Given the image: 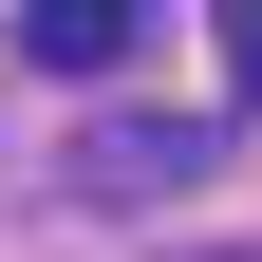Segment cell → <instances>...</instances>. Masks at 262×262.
I'll return each mask as SVG.
<instances>
[{"mask_svg": "<svg viewBox=\"0 0 262 262\" xmlns=\"http://www.w3.org/2000/svg\"><path fill=\"white\" fill-rule=\"evenodd\" d=\"M75 169L113 187V206H131V187H206V169H225V131H206V113H113Z\"/></svg>", "mask_w": 262, "mask_h": 262, "instance_id": "6da1fadb", "label": "cell"}, {"mask_svg": "<svg viewBox=\"0 0 262 262\" xmlns=\"http://www.w3.org/2000/svg\"><path fill=\"white\" fill-rule=\"evenodd\" d=\"M131 38H150V0H19V56L38 75H131Z\"/></svg>", "mask_w": 262, "mask_h": 262, "instance_id": "7a4b0ae2", "label": "cell"}, {"mask_svg": "<svg viewBox=\"0 0 262 262\" xmlns=\"http://www.w3.org/2000/svg\"><path fill=\"white\" fill-rule=\"evenodd\" d=\"M225 94L262 113V0H225Z\"/></svg>", "mask_w": 262, "mask_h": 262, "instance_id": "3957f363", "label": "cell"}]
</instances>
